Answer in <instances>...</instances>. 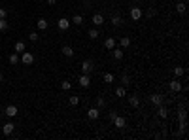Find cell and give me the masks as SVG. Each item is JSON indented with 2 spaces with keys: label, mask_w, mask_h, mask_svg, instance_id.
Returning a JSON list of instances; mask_svg holds the SVG:
<instances>
[{
  "label": "cell",
  "mask_w": 189,
  "mask_h": 140,
  "mask_svg": "<svg viewBox=\"0 0 189 140\" xmlns=\"http://www.w3.org/2000/svg\"><path fill=\"white\" fill-rule=\"evenodd\" d=\"M127 95V91H125V87L121 85V87H115V97L117 98H121V97H125Z\"/></svg>",
  "instance_id": "obj_28"
},
{
  "label": "cell",
  "mask_w": 189,
  "mask_h": 140,
  "mask_svg": "<svg viewBox=\"0 0 189 140\" xmlns=\"http://www.w3.org/2000/svg\"><path fill=\"white\" fill-rule=\"evenodd\" d=\"M150 102H151V104H155V106H161L163 102H165V97L159 95V93H153V95L150 97Z\"/></svg>",
  "instance_id": "obj_3"
},
{
  "label": "cell",
  "mask_w": 189,
  "mask_h": 140,
  "mask_svg": "<svg viewBox=\"0 0 189 140\" xmlns=\"http://www.w3.org/2000/svg\"><path fill=\"white\" fill-rule=\"evenodd\" d=\"M4 80V74H2V72H0V81H2Z\"/></svg>",
  "instance_id": "obj_40"
},
{
  "label": "cell",
  "mask_w": 189,
  "mask_h": 140,
  "mask_svg": "<svg viewBox=\"0 0 189 140\" xmlns=\"http://www.w3.org/2000/svg\"><path fill=\"white\" fill-rule=\"evenodd\" d=\"M61 89H63V91H70V89H72V81L63 80V81H61Z\"/></svg>",
  "instance_id": "obj_25"
},
{
  "label": "cell",
  "mask_w": 189,
  "mask_h": 140,
  "mask_svg": "<svg viewBox=\"0 0 189 140\" xmlns=\"http://www.w3.org/2000/svg\"><path fill=\"white\" fill-rule=\"evenodd\" d=\"M91 21H93L95 27H102V25H104V15H102V13H95Z\"/></svg>",
  "instance_id": "obj_10"
},
{
  "label": "cell",
  "mask_w": 189,
  "mask_h": 140,
  "mask_svg": "<svg viewBox=\"0 0 189 140\" xmlns=\"http://www.w3.org/2000/svg\"><path fill=\"white\" fill-rule=\"evenodd\" d=\"M28 40H30V42H38V40H40V34H38V32H30V34H28Z\"/></svg>",
  "instance_id": "obj_35"
},
{
  "label": "cell",
  "mask_w": 189,
  "mask_h": 140,
  "mask_svg": "<svg viewBox=\"0 0 189 140\" xmlns=\"http://www.w3.org/2000/svg\"><path fill=\"white\" fill-rule=\"evenodd\" d=\"M36 27H38V30H47V27H49V23L45 21L44 17H40V19H38V23H36Z\"/></svg>",
  "instance_id": "obj_20"
},
{
  "label": "cell",
  "mask_w": 189,
  "mask_h": 140,
  "mask_svg": "<svg viewBox=\"0 0 189 140\" xmlns=\"http://www.w3.org/2000/svg\"><path fill=\"white\" fill-rule=\"evenodd\" d=\"M183 74H185V68H183V66H176L174 68V76L176 78H182Z\"/></svg>",
  "instance_id": "obj_29"
},
{
  "label": "cell",
  "mask_w": 189,
  "mask_h": 140,
  "mask_svg": "<svg viewBox=\"0 0 189 140\" xmlns=\"http://www.w3.org/2000/svg\"><path fill=\"white\" fill-rule=\"evenodd\" d=\"M47 4H49V6H55V4H57V0H47Z\"/></svg>",
  "instance_id": "obj_39"
},
{
  "label": "cell",
  "mask_w": 189,
  "mask_h": 140,
  "mask_svg": "<svg viewBox=\"0 0 189 140\" xmlns=\"http://www.w3.org/2000/svg\"><path fill=\"white\" fill-rule=\"evenodd\" d=\"M104 48L108 49V51H112V49L115 48V38H112V36H110V38H106L104 40Z\"/></svg>",
  "instance_id": "obj_17"
},
{
  "label": "cell",
  "mask_w": 189,
  "mask_h": 140,
  "mask_svg": "<svg viewBox=\"0 0 189 140\" xmlns=\"http://www.w3.org/2000/svg\"><path fill=\"white\" fill-rule=\"evenodd\" d=\"M4 114H6L8 117H15L19 114V110H17V106H13V104H9V106H6V110H4Z\"/></svg>",
  "instance_id": "obj_9"
},
{
  "label": "cell",
  "mask_w": 189,
  "mask_h": 140,
  "mask_svg": "<svg viewBox=\"0 0 189 140\" xmlns=\"http://www.w3.org/2000/svg\"><path fill=\"white\" fill-rule=\"evenodd\" d=\"M155 13H157V12H155V10H153V8H147V10H146V17H147V19L155 17Z\"/></svg>",
  "instance_id": "obj_34"
},
{
  "label": "cell",
  "mask_w": 189,
  "mask_h": 140,
  "mask_svg": "<svg viewBox=\"0 0 189 140\" xmlns=\"http://www.w3.org/2000/svg\"><path fill=\"white\" fill-rule=\"evenodd\" d=\"M8 61H9V65H19V63H21V61H19V55H17V53H12Z\"/></svg>",
  "instance_id": "obj_27"
},
{
  "label": "cell",
  "mask_w": 189,
  "mask_h": 140,
  "mask_svg": "<svg viewBox=\"0 0 189 140\" xmlns=\"http://www.w3.org/2000/svg\"><path fill=\"white\" fill-rule=\"evenodd\" d=\"M19 61H21L23 65H27V66H30V65L34 63V55L30 53V51H23V53H21V59H19Z\"/></svg>",
  "instance_id": "obj_1"
},
{
  "label": "cell",
  "mask_w": 189,
  "mask_h": 140,
  "mask_svg": "<svg viewBox=\"0 0 189 140\" xmlns=\"http://www.w3.org/2000/svg\"><path fill=\"white\" fill-rule=\"evenodd\" d=\"M129 104H131L132 108H138V106H140V97H138V95H131V97H129Z\"/></svg>",
  "instance_id": "obj_16"
},
{
  "label": "cell",
  "mask_w": 189,
  "mask_h": 140,
  "mask_svg": "<svg viewBox=\"0 0 189 140\" xmlns=\"http://www.w3.org/2000/svg\"><path fill=\"white\" fill-rule=\"evenodd\" d=\"M119 44H121V48H129V45H131V38H129V36H123V38H121L119 40Z\"/></svg>",
  "instance_id": "obj_26"
},
{
  "label": "cell",
  "mask_w": 189,
  "mask_h": 140,
  "mask_svg": "<svg viewBox=\"0 0 189 140\" xmlns=\"http://www.w3.org/2000/svg\"><path fill=\"white\" fill-rule=\"evenodd\" d=\"M112 25H114V27H121V25H123L121 15H112Z\"/></svg>",
  "instance_id": "obj_22"
},
{
  "label": "cell",
  "mask_w": 189,
  "mask_h": 140,
  "mask_svg": "<svg viewBox=\"0 0 189 140\" xmlns=\"http://www.w3.org/2000/svg\"><path fill=\"white\" fill-rule=\"evenodd\" d=\"M142 15H144V13H142V10H140L138 6L131 8V19H132V21H140V19H142Z\"/></svg>",
  "instance_id": "obj_4"
},
{
  "label": "cell",
  "mask_w": 189,
  "mask_h": 140,
  "mask_svg": "<svg viewBox=\"0 0 189 140\" xmlns=\"http://www.w3.org/2000/svg\"><path fill=\"white\" fill-rule=\"evenodd\" d=\"M61 53H63L64 57H74V49H72V45H63V48H61Z\"/></svg>",
  "instance_id": "obj_15"
},
{
  "label": "cell",
  "mask_w": 189,
  "mask_h": 140,
  "mask_svg": "<svg viewBox=\"0 0 189 140\" xmlns=\"http://www.w3.org/2000/svg\"><path fill=\"white\" fill-rule=\"evenodd\" d=\"M93 68H95L93 61H83V63H81V74H91Z\"/></svg>",
  "instance_id": "obj_2"
},
{
  "label": "cell",
  "mask_w": 189,
  "mask_h": 140,
  "mask_svg": "<svg viewBox=\"0 0 189 140\" xmlns=\"http://www.w3.org/2000/svg\"><path fill=\"white\" fill-rule=\"evenodd\" d=\"M112 55H114V59L115 61H121V59H123V48H117V45H115V48L114 49H112Z\"/></svg>",
  "instance_id": "obj_11"
},
{
  "label": "cell",
  "mask_w": 189,
  "mask_h": 140,
  "mask_svg": "<svg viewBox=\"0 0 189 140\" xmlns=\"http://www.w3.org/2000/svg\"><path fill=\"white\" fill-rule=\"evenodd\" d=\"M87 36H89V38L91 40H96V38H99V36H100V32H99V29H89V32H87Z\"/></svg>",
  "instance_id": "obj_23"
},
{
  "label": "cell",
  "mask_w": 189,
  "mask_h": 140,
  "mask_svg": "<svg viewBox=\"0 0 189 140\" xmlns=\"http://www.w3.org/2000/svg\"><path fill=\"white\" fill-rule=\"evenodd\" d=\"M95 106H96V108H104V106H106V100H104L102 97H99V98L95 100Z\"/></svg>",
  "instance_id": "obj_32"
},
{
  "label": "cell",
  "mask_w": 189,
  "mask_h": 140,
  "mask_svg": "<svg viewBox=\"0 0 189 140\" xmlns=\"http://www.w3.org/2000/svg\"><path fill=\"white\" fill-rule=\"evenodd\" d=\"M6 15H8L6 8H0V19H6Z\"/></svg>",
  "instance_id": "obj_37"
},
{
  "label": "cell",
  "mask_w": 189,
  "mask_h": 140,
  "mask_svg": "<svg viewBox=\"0 0 189 140\" xmlns=\"http://www.w3.org/2000/svg\"><path fill=\"white\" fill-rule=\"evenodd\" d=\"M78 81H80L81 87H89V85H91V78H89V74H81Z\"/></svg>",
  "instance_id": "obj_12"
},
{
  "label": "cell",
  "mask_w": 189,
  "mask_h": 140,
  "mask_svg": "<svg viewBox=\"0 0 189 140\" xmlns=\"http://www.w3.org/2000/svg\"><path fill=\"white\" fill-rule=\"evenodd\" d=\"M157 116H159L161 119H166V117H168V108H166L165 104H161L159 110H157Z\"/></svg>",
  "instance_id": "obj_14"
},
{
  "label": "cell",
  "mask_w": 189,
  "mask_h": 140,
  "mask_svg": "<svg viewBox=\"0 0 189 140\" xmlns=\"http://www.w3.org/2000/svg\"><path fill=\"white\" fill-rule=\"evenodd\" d=\"M102 80H104V84H114V81H115V76L112 74V72H106V74L102 76Z\"/></svg>",
  "instance_id": "obj_21"
},
{
  "label": "cell",
  "mask_w": 189,
  "mask_h": 140,
  "mask_svg": "<svg viewBox=\"0 0 189 140\" xmlns=\"http://www.w3.org/2000/svg\"><path fill=\"white\" fill-rule=\"evenodd\" d=\"M57 27H59L61 30H68V27H70V19H68V17H61L59 21H57Z\"/></svg>",
  "instance_id": "obj_8"
},
{
  "label": "cell",
  "mask_w": 189,
  "mask_h": 140,
  "mask_svg": "<svg viewBox=\"0 0 189 140\" xmlns=\"http://www.w3.org/2000/svg\"><path fill=\"white\" fill-rule=\"evenodd\" d=\"M121 84H123V87L131 85V76L129 74H123V76H121Z\"/></svg>",
  "instance_id": "obj_30"
},
{
  "label": "cell",
  "mask_w": 189,
  "mask_h": 140,
  "mask_svg": "<svg viewBox=\"0 0 189 140\" xmlns=\"http://www.w3.org/2000/svg\"><path fill=\"white\" fill-rule=\"evenodd\" d=\"M168 87H170L172 93H180L182 91V84H180V78H176V80H172L170 84H168Z\"/></svg>",
  "instance_id": "obj_7"
},
{
  "label": "cell",
  "mask_w": 189,
  "mask_h": 140,
  "mask_svg": "<svg viewBox=\"0 0 189 140\" xmlns=\"http://www.w3.org/2000/svg\"><path fill=\"white\" fill-rule=\"evenodd\" d=\"M99 116H100V108L93 106V108H89V110H87V117L91 119V121H95V119H99Z\"/></svg>",
  "instance_id": "obj_6"
},
{
  "label": "cell",
  "mask_w": 189,
  "mask_h": 140,
  "mask_svg": "<svg viewBox=\"0 0 189 140\" xmlns=\"http://www.w3.org/2000/svg\"><path fill=\"white\" fill-rule=\"evenodd\" d=\"M68 102H70V106H78L80 104V97H76V95H72L68 98Z\"/></svg>",
  "instance_id": "obj_31"
},
{
  "label": "cell",
  "mask_w": 189,
  "mask_h": 140,
  "mask_svg": "<svg viewBox=\"0 0 189 140\" xmlns=\"http://www.w3.org/2000/svg\"><path fill=\"white\" fill-rule=\"evenodd\" d=\"M112 121H114V125H115L117 129H125V127H127V119H125L123 116H115Z\"/></svg>",
  "instance_id": "obj_5"
},
{
  "label": "cell",
  "mask_w": 189,
  "mask_h": 140,
  "mask_svg": "<svg viewBox=\"0 0 189 140\" xmlns=\"http://www.w3.org/2000/svg\"><path fill=\"white\" fill-rule=\"evenodd\" d=\"M176 2H180V0H176Z\"/></svg>",
  "instance_id": "obj_41"
},
{
  "label": "cell",
  "mask_w": 189,
  "mask_h": 140,
  "mask_svg": "<svg viewBox=\"0 0 189 140\" xmlns=\"http://www.w3.org/2000/svg\"><path fill=\"white\" fill-rule=\"evenodd\" d=\"M83 21H85V19H83V15H74V17L70 19V23L78 25V27H80V25H83Z\"/></svg>",
  "instance_id": "obj_24"
},
{
  "label": "cell",
  "mask_w": 189,
  "mask_h": 140,
  "mask_svg": "<svg viewBox=\"0 0 189 140\" xmlns=\"http://www.w3.org/2000/svg\"><path fill=\"white\" fill-rule=\"evenodd\" d=\"M13 51H15V53H23V51H27V45H25V42H15Z\"/></svg>",
  "instance_id": "obj_18"
},
{
  "label": "cell",
  "mask_w": 189,
  "mask_h": 140,
  "mask_svg": "<svg viewBox=\"0 0 189 140\" xmlns=\"http://www.w3.org/2000/svg\"><path fill=\"white\" fill-rule=\"evenodd\" d=\"M115 116H117V114H115V112H114V110H112V112H110V114H108V117H110V119H114V117H115Z\"/></svg>",
  "instance_id": "obj_38"
},
{
  "label": "cell",
  "mask_w": 189,
  "mask_h": 140,
  "mask_svg": "<svg viewBox=\"0 0 189 140\" xmlns=\"http://www.w3.org/2000/svg\"><path fill=\"white\" fill-rule=\"evenodd\" d=\"M13 129H15V125H13V123H12V121H8V123H6V125H4V127H2V133H4V134H6V136H9V134H12V133H13Z\"/></svg>",
  "instance_id": "obj_13"
},
{
  "label": "cell",
  "mask_w": 189,
  "mask_h": 140,
  "mask_svg": "<svg viewBox=\"0 0 189 140\" xmlns=\"http://www.w3.org/2000/svg\"><path fill=\"white\" fill-rule=\"evenodd\" d=\"M185 10H187V4L185 2H183V0H180V2H176V12L178 13H185Z\"/></svg>",
  "instance_id": "obj_19"
},
{
  "label": "cell",
  "mask_w": 189,
  "mask_h": 140,
  "mask_svg": "<svg viewBox=\"0 0 189 140\" xmlns=\"http://www.w3.org/2000/svg\"><path fill=\"white\" fill-rule=\"evenodd\" d=\"M8 27H9V25H8V21H6V19H0V32H6V30H8Z\"/></svg>",
  "instance_id": "obj_33"
},
{
  "label": "cell",
  "mask_w": 189,
  "mask_h": 140,
  "mask_svg": "<svg viewBox=\"0 0 189 140\" xmlns=\"http://www.w3.org/2000/svg\"><path fill=\"white\" fill-rule=\"evenodd\" d=\"M185 129H187V121H185V117H182L180 119V131L185 133Z\"/></svg>",
  "instance_id": "obj_36"
}]
</instances>
